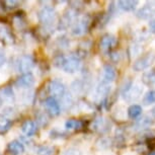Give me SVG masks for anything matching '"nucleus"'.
<instances>
[{"label":"nucleus","mask_w":155,"mask_h":155,"mask_svg":"<svg viewBox=\"0 0 155 155\" xmlns=\"http://www.w3.org/2000/svg\"><path fill=\"white\" fill-rule=\"evenodd\" d=\"M155 61V52L150 51L138 58L133 64V70L136 72L144 71L148 67H150Z\"/></svg>","instance_id":"nucleus-1"},{"label":"nucleus","mask_w":155,"mask_h":155,"mask_svg":"<svg viewBox=\"0 0 155 155\" xmlns=\"http://www.w3.org/2000/svg\"><path fill=\"white\" fill-rule=\"evenodd\" d=\"M39 20L45 27H51L56 20V11L52 6L46 5L40 10Z\"/></svg>","instance_id":"nucleus-2"},{"label":"nucleus","mask_w":155,"mask_h":155,"mask_svg":"<svg viewBox=\"0 0 155 155\" xmlns=\"http://www.w3.org/2000/svg\"><path fill=\"white\" fill-rule=\"evenodd\" d=\"M90 23H91V19H90L89 15L81 17L77 21H75L74 25H73L72 35H74V36H82V35H84L88 31Z\"/></svg>","instance_id":"nucleus-3"},{"label":"nucleus","mask_w":155,"mask_h":155,"mask_svg":"<svg viewBox=\"0 0 155 155\" xmlns=\"http://www.w3.org/2000/svg\"><path fill=\"white\" fill-rule=\"evenodd\" d=\"M79 68H80V57L79 56H77V55H71V56L68 58L65 57V61H64V63L62 65V69L66 73L72 74V73H75Z\"/></svg>","instance_id":"nucleus-4"},{"label":"nucleus","mask_w":155,"mask_h":155,"mask_svg":"<svg viewBox=\"0 0 155 155\" xmlns=\"http://www.w3.org/2000/svg\"><path fill=\"white\" fill-rule=\"evenodd\" d=\"M48 91L51 94V97L55 99L61 98L66 93V87L59 80H52L48 85Z\"/></svg>","instance_id":"nucleus-5"},{"label":"nucleus","mask_w":155,"mask_h":155,"mask_svg":"<svg viewBox=\"0 0 155 155\" xmlns=\"http://www.w3.org/2000/svg\"><path fill=\"white\" fill-rule=\"evenodd\" d=\"M155 15V2H147L144 6H142L141 8H139L136 11V16L139 19H150L152 16Z\"/></svg>","instance_id":"nucleus-6"},{"label":"nucleus","mask_w":155,"mask_h":155,"mask_svg":"<svg viewBox=\"0 0 155 155\" xmlns=\"http://www.w3.org/2000/svg\"><path fill=\"white\" fill-rule=\"evenodd\" d=\"M35 66V60L33 56L31 55H23L18 59L17 62V68L18 71L22 74L25 73H30V71L33 69V67Z\"/></svg>","instance_id":"nucleus-7"},{"label":"nucleus","mask_w":155,"mask_h":155,"mask_svg":"<svg viewBox=\"0 0 155 155\" xmlns=\"http://www.w3.org/2000/svg\"><path fill=\"white\" fill-rule=\"evenodd\" d=\"M117 45V39L115 36L110 34H106L101 37L99 47L104 52H110Z\"/></svg>","instance_id":"nucleus-8"},{"label":"nucleus","mask_w":155,"mask_h":155,"mask_svg":"<svg viewBox=\"0 0 155 155\" xmlns=\"http://www.w3.org/2000/svg\"><path fill=\"white\" fill-rule=\"evenodd\" d=\"M34 83H35V77L31 72L22 74L15 81V85L17 87H19V88H30V87L34 85Z\"/></svg>","instance_id":"nucleus-9"},{"label":"nucleus","mask_w":155,"mask_h":155,"mask_svg":"<svg viewBox=\"0 0 155 155\" xmlns=\"http://www.w3.org/2000/svg\"><path fill=\"white\" fill-rule=\"evenodd\" d=\"M44 104H45L47 112L49 114H51L52 116H58L61 113L60 104H58L57 99H55L54 97H51V96H50V97L46 98Z\"/></svg>","instance_id":"nucleus-10"},{"label":"nucleus","mask_w":155,"mask_h":155,"mask_svg":"<svg viewBox=\"0 0 155 155\" xmlns=\"http://www.w3.org/2000/svg\"><path fill=\"white\" fill-rule=\"evenodd\" d=\"M110 124L107 119H104V117H97L92 124V129L96 132L99 133H106L110 130Z\"/></svg>","instance_id":"nucleus-11"},{"label":"nucleus","mask_w":155,"mask_h":155,"mask_svg":"<svg viewBox=\"0 0 155 155\" xmlns=\"http://www.w3.org/2000/svg\"><path fill=\"white\" fill-rule=\"evenodd\" d=\"M102 77L104 79L102 81L106 83H112L113 81H115L117 77V71L116 68L110 64H107L104 66V73H102Z\"/></svg>","instance_id":"nucleus-12"},{"label":"nucleus","mask_w":155,"mask_h":155,"mask_svg":"<svg viewBox=\"0 0 155 155\" xmlns=\"http://www.w3.org/2000/svg\"><path fill=\"white\" fill-rule=\"evenodd\" d=\"M153 119L149 116H144L142 117L141 119L137 120L135 125H134V130L136 131H143L145 129H148L150 128L152 125H153Z\"/></svg>","instance_id":"nucleus-13"},{"label":"nucleus","mask_w":155,"mask_h":155,"mask_svg":"<svg viewBox=\"0 0 155 155\" xmlns=\"http://www.w3.org/2000/svg\"><path fill=\"white\" fill-rule=\"evenodd\" d=\"M143 88L140 87L139 85H132V87L130 88V90L126 93V94L123 96L127 101H133L138 99L142 94Z\"/></svg>","instance_id":"nucleus-14"},{"label":"nucleus","mask_w":155,"mask_h":155,"mask_svg":"<svg viewBox=\"0 0 155 155\" xmlns=\"http://www.w3.org/2000/svg\"><path fill=\"white\" fill-rule=\"evenodd\" d=\"M7 150L11 155H20L25 152V146L18 140H14L8 144Z\"/></svg>","instance_id":"nucleus-15"},{"label":"nucleus","mask_w":155,"mask_h":155,"mask_svg":"<svg viewBox=\"0 0 155 155\" xmlns=\"http://www.w3.org/2000/svg\"><path fill=\"white\" fill-rule=\"evenodd\" d=\"M139 2L137 0H121L118 2V7L123 11H134Z\"/></svg>","instance_id":"nucleus-16"},{"label":"nucleus","mask_w":155,"mask_h":155,"mask_svg":"<svg viewBox=\"0 0 155 155\" xmlns=\"http://www.w3.org/2000/svg\"><path fill=\"white\" fill-rule=\"evenodd\" d=\"M21 131L25 135H27L28 137H31L37 132V125L35 124V122L28 120V121L23 122V124L21 125Z\"/></svg>","instance_id":"nucleus-17"},{"label":"nucleus","mask_w":155,"mask_h":155,"mask_svg":"<svg viewBox=\"0 0 155 155\" xmlns=\"http://www.w3.org/2000/svg\"><path fill=\"white\" fill-rule=\"evenodd\" d=\"M142 82L147 86L155 85V69H150L148 71L143 73L142 75Z\"/></svg>","instance_id":"nucleus-18"},{"label":"nucleus","mask_w":155,"mask_h":155,"mask_svg":"<svg viewBox=\"0 0 155 155\" xmlns=\"http://www.w3.org/2000/svg\"><path fill=\"white\" fill-rule=\"evenodd\" d=\"M0 40H2L4 43H7V44H11L13 43V36L11 34L10 30L4 25L0 27Z\"/></svg>","instance_id":"nucleus-19"},{"label":"nucleus","mask_w":155,"mask_h":155,"mask_svg":"<svg viewBox=\"0 0 155 155\" xmlns=\"http://www.w3.org/2000/svg\"><path fill=\"white\" fill-rule=\"evenodd\" d=\"M110 85L109 83H106L104 81H101V83L98 84V86L96 87V94H97L99 97H106L110 93Z\"/></svg>","instance_id":"nucleus-20"},{"label":"nucleus","mask_w":155,"mask_h":155,"mask_svg":"<svg viewBox=\"0 0 155 155\" xmlns=\"http://www.w3.org/2000/svg\"><path fill=\"white\" fill-rule=\"evenodd\" d=\"M142 115V107L139 104H132L128 109V117L132 120L138 119Z\"/></svg>","instance_id":"nucleus-21"},{"label":"nucleus","mask_w":155,"mask_h":155,"mask_svg":"<svg viewBox=\"0 0 155 155\" xmlns=\"http://www.w3.org/2000/svg\"><path fill=\"white\" fill-rule=\"evenodd\" d=\"M0 97L2 98V101H14V91L11 86H5L1 89L0 91Z\"/></svg>","instance_id":"nucleus-22"},{"label":"nucleus","mask_w":155,"mask_h":155,"mask_svg":"<svg viewBox=\"0 0 155 155\" xmlns=\"http://www.w3.org/2000/svg\"><path fill=\"white\" fill-rule=\"evenodd\" d=\"M11 125H12L11 120L5 118L3 116H0V134L6 133L10 129Z\"/></svg>","instance_id":"nucleus-23"},{"label":"nucleus","mask_w":155,"mask_h":155,"mask_svg":"<svg viewBox=\"0 0 155 155\" xmlns=\"http://www.w3.org/2000/svg\"><path fill=\"white\" fill-rule=\"evenodd\" d=\"M65 128L67 130H78V129L82 128V122L75 119L67 120L65 123Z\"/></svg>","instance_id":"nucleus-24"},{"label":"nucleus","mask_w":155,"mask_h":155,"mask_svg":"<svg viewBox=\"0 0 155 155\" xmlns=\"http://www.w3.org/2000/svg\"><path fill=\"white\" fill-rule=\"evenodd\" d=\"M55 148L53 146L42 145L37 148V155H54Z\"/></svg>","instance_id":"nucleus-25"},{"label":"nucleus","mask_w":155,"mask_h":155,"mask_svg":"<svg viewBox=\"0 0 155 155\" xmlns=\"http://www.w3.org/2000/svg\"><path fill=\"white\" fill-rule=\"evenodd\" d=\"M60 99H61V106H62L64 109H66V110L69 109V107H71L72 104H73V97H72L71 93H69L67 91Z\"/></svg>","instance_id":"nucleus-26"},{"label":"nucleus","mask_w":155,"mask_h":155,"mask_svg":"<svg viewBox=\"0 0 155 155\" xmlns=\"http://www.w3.org/2000/svg\"><path fill=\"white\" fill-rule=\"evenodd\" d=\"M152 104H155V90H149L146 92V94L143 97V104L144 106H150Z\"/></svg>","instance_id":"nucleus-27"},{"label":"nucleus","mask_w":155,"mask_h":155,"mask_svg":"<svg viewBox=\"0 0 155 155\" xmlns=\"http://www.w3.org/2000/svg\"><path fill=\"white\" fill-rule=\"evenodd\" d=\"M63 155H81V152L76 148H69L63 152Z\"/></svg>","instance_id":"nucleus-28"},{"label":"nucleus","mask_w":155,"mask_h":155,"mask_svg":"<svg viewBox=\"0 0 155 155\" xmlns=\"http://www.w3.org/2000/svg\"><path fill=\"white\" fill-rule=\"evenodd\" d=\"M3 4L7 9H12V8H15L18 5V1H4Z\"/></svg>","instance_id":"nucleus-29"},{"label":"nucleus","mask_w":155,"mask_h":155,"mask_svg":"<svg viewBox=\"0 0 155 155\" xmlns=\"http://www.w3.org/2000/svg\"><path fill=\"white\" fill-rule=\"evenodd\" d=\"M5 62H6V55H5L4 50L0 47V67L3 66Z\"/></svg>","instance_id":"nucleus-30"},{"label":"nucleus","mask_w":155,"mask_h":155,"mask_svg":"<svg viewBox=\"0 0 155 155\" xmlns=\"http://www.w3.org/2000/svg\"><path fill=\"white\" fill-rule=\"evenodd\" d=\"M99 141H101V143H102V144L101 145V148H107L110 145V140L107 139V138H102V139L99 140Z\"/></svg>","instance_id":"nucleus-31"},{"label":"nucleus","mask_w":155,"mask_h":155,"mask_svg":"<svg viewBox=\"0 0 155 155\" xmlns=\"http://www.w3.org/2000/svg\"><path fill=\"white\" fill-rule=\"evenodd\" d=\"M149 30H150V33L155 34V19H152L149 21Z\"/></svg>","instance_id":"nucleus-32"},{"label":"nucleus","mask_w":155,"mask_h":155,"mask_svg":"<svg viewBox=\"0 0 155 155\" xmlns=\"http://www.w3.org/2000/svg\"><path fill=\"white\" fill-rule=\"evenodd\" d=\"M110 58H112L113 61L118 62L120 60V55H119V53H117V52H112V53H110Z\"/></svg>","instance_id":"nucleus-33"},{"label":"nucleus","mask_w":155,"mask_h":155,"mask_svg":"<svg viewBox=\"0 0 155 155\" xmlns=\"http://www.w3.org/2000/svg\"><path fill=\"white\" fill-rule=\"evenodd\" d=\"M147 155H155V150L154 151H150Z\"/></svg>","instance_id":"nucleus-34"},{"label":"nucleus","mask_w":155,"mask_h":155,"mask_svg":"<svg viewBox=\"0 0 155 155\" xmlns=\"http://www.w3.org/2000/svg\"><path fill=\"white\" fill-rule=\"evenodd\" d=\"M152 114H153V116H154V118H155V107L153 109V110H152Z\"/></svg>","instance_id":"nucleus-35"},{"label":"nucleus","mask_w":155,"mask_h":155,"mask_svg":"<svg viewBox=\"0 0 155 155\" xmlns=\"http://www.w3.org/2000/svg\"><path fill=\"white\" fill-rule=\"evenodd\" d=\"M2 101H2V98H1V97H0V107H1V106H2Z\"/></svg>","instance_id":"nucleus-36"}]
</instances>
